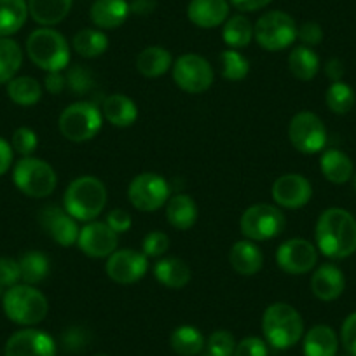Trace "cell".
Returning a JSON list of instances; mask_svg holds the SVG:
<instances>
[{
	"mask_svg": "<svg viewBox=\"0 0 356 356\" xmlns=\"http://www.w3.org/2000/svg\"><path fill=\"white\" fill-rule=\"evenodd\" d=\"M314 238L325 257L348 259L356 252V218L348 210L328 208L318 218Z\"/></svg>",
	"mask_w": 356,
	"mask_h": 356,
	"instance_id": "obj_1",
	"label": "cell"
},
{
	"mask_svg": "<svg viewBox=\"0 0 356 356\" xmlns=\"http://www.w3.org/2000/svg\"><path fill=\"white\" fill-rule=\"evenodd\" d=\"M107 187L100 178L84 175L72 180L63 196V208L77 222H91L107 207Z\"/></svg>",
	"mask_w": 356,
	"mask_h": 356,
	"instance_id": "obj_2",
	"label": "cell"
},
{
	"mask_svg": "<svg viewBox=\"0 0 356 356\" xmlns=\"http://www.w3.org/2000/svg\"><path fill=\"white\" fill-rule=\"evenodd\" d=\"M264 341L275 349H289L304 337V320L299 311L286 302H275L264 311Z\"/></svg>",
	"mask_w": 356,
	"mask_h": 356,
	"instance_id": "obj_3",
	"label": "cell"
},
{
	"mask_svg": "<svg viewBox=\"0 0 356 356\" xmlns=\"http://www.w3.org/2000/svg\"><path fill=\"white\" fill-rule=\"evenodd\" d=\"M26 54L42 70L61 72L70 61V46L63 33L53 26H42L33 30L26 39Z\"/></svg>",
	"mask_w": 356,
	"mask_h": 356,
	"instance_id": "obj_4",
	"label": "cell"
},
{
	"mask_svg": "<svg viewBox=\"0 0 356 356\" xmlns=\"http://www.w3.org/2000/svg\"><path fill=\"white\" fill-rule=\"evenodd\" d=\"M4 313L13 323L23 327H33L46 320L49 302L46 296L33 285H15L6 290L2 299Z\"/></svg>",
	"mask_w": 356,
	"mask_h": 356,
	"instance_id": "obj_5",
	"label": "cell"
},
{
	"mask_svg": "<svg viewBox=\"0 0 356 356\" xmlns=\"http://www.w3.org/2000/svg\"><path fill=\"white\" fill-rule=\"evenodd\" d=\"M13 180L15 186L22 191L25 196L47 197L54 193L58 184L56 171L49 163L39 157H23L16 163L13 170Z\"/></svg>",
	"mask_w": 356,
	"mask_h": 356,
	"instance_id": "obj_6",
	"label": "cell"
},
{
	"mask_svg": "<svg viewBox=\"0 0 356 356\" xmlns=\"http://www.w3.org/2000/svg\"><path fill=\"white\" fill-rule=\"evenodd\" d=\"M102 124H104L102 111L91 102H75L68 105L61 112L58 121L61 135L75 143L95 138L102 129Z\"/></svg>",
	"mask_w": 356,
	"mask_h": 356,
	"instance_id": "obj_7",
	"label": "cell"
},
{
	"mask_svg": "<svg viewBox=\"0 0 356 356\" xmlns=\"http://www.w3.org/2000/svg\"><path fill=\"white\" fill-rule=\"evenodd\" d=\"M253 39L266 51L286 49L297 40L296 19L285 11L264 13L253 25Z\"/></svg>",
	"mask_w": 356,
	"mask_h": 356,
	"instance_id": "obj_8",
	"label": "cell"
},
{
	"mask_svg": "<svg viewBox=\"0 0 356 356\" xmlns=\"http://www.w3.org/2000/svg\"><path fill=\"white\" fill-rule=\"evenodd\" d=\"M285 215L278 207L269 203H257L246 208L239 220L243 236L250 241H267L280 236L285 229Z\"/></svg>",
	"mask_w": 356,
	"mask_h": 356,
	"instance_id": "obj_9",
	"label": "cell"
},
{
	"mask_svg": "<svg viewBox=\"0 0 356 356\" xmlns=\"http://www.w3.org/2000/svg\"><path fill=\"white\" fill-rule=\"evenodd\" d=\"M173 81L178 88L191 95L204 93L213 84L215 72L210 61L200 54H182L173 63Z\"/></svg>",
	"mask_w": 356,
	"mask_h": 356,
	"instance_id": "obj_10",
	"label": "cell"
},
{
	"mask_svg": "<svg viewBox=\"0 0 356 356\" xmlns=\"http://www.w3.org/2000/svg\"><path fill=\"white\" fill-rule=\"evenodd\" d=\"M170 184L157 173H140L128 187V200L136 210L156 211L170 200Z\"/></svg>",
	"mask_w": 356,
	"mask_h": 356,
	"instance_id": "obj_11",
	"label": "cell"
},
{
	"mask_svg": "<svg viewBox=\"0 0 356 356\" xmlns=\"http://www.w3.org/2000/svg\"><path fill=\"white\" fill-rule=\"evenodd\" d=\"M289 138L299 152L318 154L327 145V128L313 112H299L289 124Z\"/></svg>",
	"mask_w": 356,
	"mask_h": 356,
	"instance_id": "obj_12",
	"label": "cell"
},
{
	"mask_svg": "<svg viewBox=\"0 0 356 356\" xmlns=\"http://www.w3.org/2000/svg\"><path fill=\"white\" fill-rule=\"evenodd\" d=\"M276 262L286 275L300 276L313 271L318 262V250L313 243L302 238H293L280 245Z\"/></svg>",
	"mask_w": 356,
	"mask_h": 356,
	"instance_id": "obj_13",
	"label": "cell"
},
{
	"mask_svg": "<svg viewBox=\"0 0 356 356\" xmlns=\"http://www.w3.org/2000/svg\"><path fill=\"white\" fill-rule=\"evenodd\" d=\"M147 269H149L147 257L142 252L129 248L115 250L105 264L108 278L121 285H131V283L140 282L145 276Z\"/></svg>",
	"mask_w": 356,
	"mask_h": 356,
	"instance_id": "obj_14",
	"label": "cell"
},
{
	"mask_svg": "<svg viewBox=\"0 0 356 356\" xmlns=\"http://www.w3.org/2000/svg\"><path fill=\"white\" fill-rule=\"evenodd\" d=\"M119 234L108 227L107 222H86L79 232L77 246L82 253L93 259H105L118 250Z\"/></svg>",
	"mask_w": 356,
	"mask_h": 356,
	"instance_id": "obj_15",
	"label": "cell"
},
{
	"mask_svg": "<svg viewBox=\"0 0 356 356\" xmlns=\"http://www.w3.org/2000/svg\"><path fill=\"white\" fill-rule=\"evenodd\" d=\"M4 356H56V342L44 330L23 328L8 339Z\"/></svg>",
	"mask_w": 356,
	"mask_h": 356,
	"instance_id": "obj_16",
	"label": "cell"
},
{
	"mask_svg": "<svg viewBox=\"0 0 356 356\" xmlns=\"http://www.w3.org/2000/svg\"><path fill=\"white\" fill-rule=\"evenodd\" d=\"M39 224L46 231V234L51 239L58 243L60 246H72L79 239L77 220L65 208L56 207V204H47L39 211Z\"/></svg>",
	"mask_w": 356,
	"mask_h": 356,
	"instance_id": "obj_17",
	"label": "cell"
},
{
	"mask_svg": "<svg viewBox=\"0 0 356 356\" xmlns=\"http://www.w3.org/2000/svg\"><path fill=\"white\" fill-rule=\"evenodd\" d=\"M271 193L278 207L286 210H299L309 203L313 196V186L304 175L286 173L276 178Z\"/></svg>",
	"mask_w": 356,
	"mask_h": 356,
	"instance_id": "obj_18",
	"label": "cell"
},
{
	"mask_svg": "<svg viewBox=\"0 0 356 356\" xmlns=\"http://www.w3.org/2000/svg\"><path fill=\"white\" fill-rule=\"evenodd\" d=\"M229 13V0H191L187 6V18L200 29H217L224 25Z\"/></svg>",
	"mask_w": 356,
	"mask_h": 356,
	"instance_id": "obj_19",
	"label": "cell"
},
{
	"mask_svg": "<svg viewBox=\"0 0 356 356\" xmlns=\"http://www.w3.org/2000/svg\"><path fill=\"white\" fill-rule=\"evenodd\" d=\"M346 289V280L342 271L334 264H321L311 278V290L316 299L323 302L339 299Z\"/></svg>",
	"mask_w": 356,
	"mask_h": 356,
	"instance_id": "obj_20",
	"label": "cell"
},
{
	"mask_svg": "<svg viewBox=\"0 0 356 356\" xmlns=\"http://www.w3.org/2000/svg\"><path fill=\"white\" fill-rule=\"evenodd\" d=\"M129 15L128 0H95L89 9V19L98 30L119 29Z\"/></svg>",
	"mask_w": 356,
	"mask_h": 356,
	"instance_id": "obj_21",
	"label": "cell"
},
{
	"mask_svg": "<svg viewBox=\"0 0 356 356\" xmlns=\"http://www.w3.org/2000/svg\"><path fill=\"white\" fill-rule=\"evenodd\" d=\"M229 262L238 275L253 276L262 269L264 255L255 243L250 239H241L232 245L229 252Z\"/></svg>",
	"mask_w": 356,
	"mask_h": 356,
	"instance_id": "obj_22",
	"label": "cell"
},
{
	"mask_svg": "<svg viewBox=\"0 0 356 356\" xmlns=\"http://www.w3.org/2000/svg\"><path fill=\"white\" fill-rule=\"evenodd\" d=\"M304 356H337L339 337L328 325H314L304 334Z\"/></svg>",
	"mask_w": 356,
	"mask_h": 356,
	"instance_id": "obj_23",
	"label": "cell"
},
{
	"mask_svg": "<svg viewBox=\"0 0 356 356\" xmlns=\"http://www.w3.org/2000/svg\"><path fill=\"white\" fill-rule=\"evenodd\" d=\"M102 115L115 128H128L138 118V107H136V104L129 97L115 93L104 100Z\"/></svg>",
	"mask_w": 356,
	"mask_h": 356,
	"instance_id": "obj_24",
	"label": "cell"
},
{
	"mask_svg": "<svg viewBox=\"0 0 356 356\" xmlns=\"http://www.w3.org/2000/svg\"><path fill=\"white\" fill-rule=\"evenodd\" d=\"M154 276L166 289L178 290L184 289L191 282L193 273H191V267L187 266V262H184L182 259L166 257V259H161L156 262V266H154Z\"/></svg>",
	"mask_w": 356,
	"mask_h": 356,
	"instance_id": "obj_25",
	"label": "cell"
},
{
	"mask_svg": "<svg viewBox=\"0 0 356 356\" xmlns=\"http://www.w3.org/2000/svg\"><path fill=\"white\" fill-rule=\"evenodd\" d=\"M29 15L42 26H54L70 13L74 0H26Z\"/></svg>",
	"mask_w": 356,
	"mask_h": 356,
	"instance_id": "obj_26",
	"label": "cell"
},
{
	"mask_svg": "<svg viewBox=\"0 0 356 356\" xmlns=\"http://www.w3.org/2000/svg\"><path fill=\"white\" fill-rule=\"evenodd\" d=\"M166 218L178 231H187L197 220L196 201L187 194H175L166 203Z\"/></svg>",
	"mask_w": 356,
	"mask_h": 356,
	"instance_id": "obj_27",
	"label": "cell"
},
{
	"mask_svg": "<svg viewBox=\"0 0 356 356\" xmlns=\"http://www.w3.org/2000/svg\"><path fill=\"white\" fill-rule=\"evenodd\" d=\"M320 168L328 182L337 186H342L353 178V161L342 150H325L320 157Z\"/></svg>",
	"mask_w": 356,
	"mask_h": 356,
	"instance_id": "obj_28",
	"label": "cell"
},
{
	"mask_svg": "<svg viewBox=\"0 0 356 356\" xmlns=\"http://www.w3.org/2000/svg\"><path fill=\"white\" fill-rule=\"evenodd\" d=\"M173 67V58L170 51L159 46L145 47L136 56V70L143 77H161Z\"/></svg>",
	"mask_w": 356,
	"mask_h": 356,
	"instance_id": "obj_29",
	"label": "cell"
},
{
	"mask_svg": "<svg viewBox=\"0 0 356 356\" xmlns=\"http://www.w3.org/2000/svg\"><path fill=\"white\" fill-rule=\"evenodd\" d=\"M29 18L26 0H0V37H11L23 29Z\"/></svg>",
	"mask_w": 356,
	"mask_h": 356,
	"instance_id": "obj_30",
	"label": "cell"
},
{
	"mask_svg": "<svg viewBox=\"0 0 356 356\" xmlns=\"http://www.w3.org/2000/svg\"><path fill=\"white\" fill-rule=\"evenodd\" d=\"M171 349L178 356H197L204 351L207 339L193 325H182V327L175 328L170 337Z\"/></svg>",
	"mask_w": 356,
	"mask_h": 356,
	"instance_id": "obj_31",
	"label": "cell"
},
{
	"mask_svg": "<svg viewBox=\"0 0 356 356\" xmlns=\"http://www.w3.org/2000/svg\"><path fill=\"white\" fill-rule=\"evenodd\" d=\"M289 70L299 81H313L320 70V58L314 53L313 47L299 46L290 53Z\"/></svg>",
	"mask_w": 356,
	"mask_h": 356,
	"instance_id": "obj_32",
	"label": "cell"
},
{
	"mask_svg": "<svg viewBox=\"0 0 356 356\" xmlns=\"http://www.w3.org/2000/svg\"><path fill=\"white\" fill-rule=\"evenodd\" d=\"M72 46L82 58H98L107 51L108 39L104 30L82 29L74 35Z\"/></svg>",
	"mask_w": 356,
	"mask_h": 356,
	"instance_id": "obj_33",
	"label": "cell"
},
{
	"mask_svg": "<svg viewBox=\"0 0 356 356\" xmlns=\"http://www.w3.org/2000/svg\"><path fill=\"white\" fill-rule=\"evenodd\" d=\"M8 95L16 105L32 107L42 98V86L39 81L29 75L15 77L8 82Z\"/></svg>",
	"mask_w": 356,
	"mask_h": 356,
	"instance_id": "obj_34",
	"label": "cell"
},
{
	"mask_svg": "<svg viewBox=\"0 0 356 356\" xmlns=\"http://www.w3.org/2000/svg\"><path fill=\"white\" fill-rule=\"evenodd\" d=\"M222 37L231 49H243L253 40L252 22L243 15L229 16L222 29Z\"/></svg>",
	"mask_w": 356,
	"mask_h": 356,
	"instance_id": "obj_35",
	"label": "cell"
},
{
	"mask_svg": "<svg viewBox=\"0 0 356 356\" xmlns=\"http://www.w3.org/2000/svg\"><path fill=\"white\" fill-rule=\"evenodd\" d=\"M23 63V51L16 40L0 37V84H8L16 77Z\"/></svg>",
	"mask_w": 356,
	"mask_h": 356,
	"instance_id": "obj_36",
	"label": "cell"
},
{
	"mask_svg": "<svg viewBox=\"0 0 356 356\" xmlns=\"http://www.w3.org/2000/svg\"><path fill=\"white\" fill-rule=\"evenodd\" d=\"M18 262L22 269V280L26 285H37L44 282L51 271V264L46 253L35 252V250L23 253Z\"/></svg>",
	"mask_w": 356,
	"mask_h": 356,
	"instance_id": "obj_37",
	"label": "cell"
},
{
	"mask_svg": "<svg viewBox=\"0 0 356 356\" xmlns=\"http://www.w3.org/2000/svg\"><path fill=\"white\" fill-rule=\"evenodd\" d=\"M355 91L351 89V86H348L346 82H332L327 89V95H325V102H327V107L330 108L334 114L344 115L355 107Z\"/></svg>",
	"mask_w": 356,
	"mask_h": 356,
	"instance_id": "obj_38",
	"label": "cell"
},
{
	"mask_svg": "<svg viewBox=\"0 0 356 356\" xmlns=\"http://www.w3.org/2000/svg\"><path fill=\"white\" fill-rule=\"evenodd\" d=\"M222 61V75H224L225 81L238 82L248 75L250 72V63L241 53H238L236 49H227L220 54Z\"/></svg>",
	"mask_w": 356,
	"mask_h": 356,
	"instance_id": "obj_39",
	"label": "cell"
},
{
	"mask_svg": "<svg viewBox=\"0 0 356 356\" xmlns=\"http://www.w3.org/2000/svg\"><path fill=\"white\" fill-rule=\"evenodd\" d=\"M236 339L229 330H215L204 346V356H234Z\"/></svg>",
	"mask_w": 356,
	"mask_h": 356,
	"instance_id": "obj_40",
	"label": "cell"
},
{
	"mask_svg": "<svg viewBox=\"0 0 356 356\" xmlns=\"http://www.w3.org/2000/svg\"><path fill=\"white\" fill-rule=\"evenodd\" d=\"M89 344V332L84 327H74L65 328L63 334H61V346H63L65 351L68 353H81L88 348Z\"/></svg>",
	"mask_w": 356,
	"mask_h": 356,
	"instance_id": "obj_41",
	"label": "cell"
},
{
	"mask_svg": "<svg viewBox=\"0 0 356 356\" xmlns=\"http://www.w3.org/2000/svg\"><path fill=\"white\" fill-rule=\"evenodd\" d=\"M37 145H39V140H37V135L33 129L22 126V128H18L15 133H13V140H11L13 150L22 154L23 157L32 156V154L35 152Z\"/></svg>",
	"mask_w": 356,
	"mask_h": 356,
	"instance_id": "obj_42",
	"label": "cell"
},
{
	"mask_svg": "<svg viewBox=\"0 0 356 356\" xmlns=\"http://www.w3.org/2000/svg\"><path fill=\"white\" fill-rule=\"evenodd\" d=\"M67 86L75 95H86L93 89L95 82L89 70L84 67H72L67 72Z\"/></svg>",
	"mask_w": 356,
	"mask_h": 356,
	"instance_id": "obj_43",
	"label": "cell"
},
{
	"mask_svg": "<svg viewBox=\"0 0 356 356\" xmlns=\"http://www.w3.org/2000/svg\"><path fill=\"white\" fill-rule=\"evenodd\" d=\"M143 255L149 259V257H161L168 252L170 248V238H168L164 232L161 231H152L145 236L142 243Z\"/></svg>",
	"mask_w": 356,
	"mask_h": 356,
	"instance_id": "obj_44",
	"label": "cell"
},
{
	"mask_svg": "<svg viewBox=\"0 0 356 356\" xmlns=\"http://www.w3.org/2000/svg\"><path fill=\"white\" fill-rule=\"evenodd\" d=\"M234 356H269V348L264 339L250 335L236 342Z\"/></svg>",
	"mask_w": 356,
	"mask_h": 356,
	"instance_id": "obj_45",
	"label": "cell"
},
{
	"mask_svg": "<svg viewBox=\"0 0 356 356\" xmlns=\"http://www.w3.org/2000/svg\"><path fill=\"white\" fill-rule=\"evenodd\" d=\"M19 280H22V269H19L18 260L11 259V257H2L0 259V286L11 289V286L18 285Z\"/></svg>",
	"mask_w": 356,
	"mask_h": 356,
	"instance_id": "obj_46",
	"label": "cell"
},
{
	"mask_svg": "<svg viewBox=\"0 0 356 356\" xmlns=\"http://www.w3.org/2000/svg\"><path fill=\"white\" fill-rule=\"evenodd\" d=\"M341 344L349 356H356V311L342 321Z\"/></svg>",
	"mask_w": 356,
	"mask_h": 356,
	"instance_id": "obj_47",
	"label": "cell"
},
{
	"mask_svg": "<svg viewBox=\"0 0 356 356\" xmlns=\"http://www.w3.org/2000/svg\"><path fill=\"white\" fill-rule=\"evenodd\" d=\"M297 39L302 42V46H318L323 40V29L316 22H306L297 26Z\"/></svg>",
	"mask_w": 356,
	"mask_h": 356,
	"instance_id": "obj_48",
	"label": "cell"
},
{
	"mask_svg": "<svg viewBox=\"0 0 356 356\" xmlns=\"http://www.w3.org/2000/svg\"><path fill=\"white\" fill-rule=\"evenodd\" d=\"M107 224L112 231L121 234V232L129 231V227H131V215L122 210V208H114V210L108 211Z\"/></svg>",
	"mask_w": 356,
	"mask_h": 356,
	"instance_id": "obj_49",
	"label": "cell"
},
{
	"mask_svg": "<svg viewBox=\"0 0 356 356\" xmlns=\"http://www.w3.org/2000/svg\"><path fill=\"white\" fill-rule=\"evenodd\" d=\"M44 86L51 95H61L63 89L67 88V77L61 72H47Z\"/></svg>",
	"mask_w": 356,
	"mask_h": 356,
	"instance_id": "obj_50",
	"label": "cell"
},
{
	"mask_svg": "<svg viewBox=\"0 0 356 356\" xmlns=\"http://www.w3.org/2000/svg\"><path fill=\"white\" fill-rule=\"evenodd\" d=\"M273 0H229V4L234 6L241 13H255L267 8Z\"/></svg>",
	"mask_w": 356,
	"mask_h": 356,
	"instance_id": "obj_51",
	"label": "cell"
},
{
	"mask_svg": "<svg viewBox=\"0 0 356 356\" xmlns=\"http://www.w3.org/2000/svg\"><path fill=\"white\" fill-rule=\"evenodd\" d=\"M157 0H131L129 2V13L136 16H149L156 11Z\"/></svg>",
	"mask_w": 356,
	"mask_h": 356,
	"instance_id": "obj_52",
	"label": "cell"
},
{
	"mask_svg": "<svg viewBox=\"0 0 356 356\" xmlns=\"http://www.w3.org/2000/svg\"><path fill=\"white\" fill-rule=\"evenodd\" d=\"M325 74H327V77L330 79L332 82H341L346 74L344 63H342L339 58H332V60H328L327 65H325Z\"/></svg>",
	"mask_w": 356,
	"mask_h": 356,
	"instance_id": "obj_53",
	"label": "cell"
},
{
	"mask_svg": "<svg viewBox=\"0 0 356 356\" xmlns=\"http://www.w3.org/2000/svg\"><path fill=\"white\" fill-rule=\"evenodd\" d=\"M13 152H15V150H13L11 143L6 142L4 138H0V177L11 168L13 156H15Z\"/></svg>",
	"mask_w": 356,
	"mask_h": 356,
	"instance_id": "obj_54",
	"label": "cell"
},
{
	"mask_svg": "<svg viewBox=\"0 0 356 356\" xmlns=\"http://www.w3.org/2000/svg\"><path fill=\"white\" fill-rule=\"evenodd\" d=\"M353 187H355V191H356V173H355V177H353Z\"/></svg>",
	"mask_w": 356,
	"mask_h": 356,
	"instance_id": "obj_55",
	"label": "cell"
},
{
	"mask_svg": "<svg viewBox=\"0 0 356 356\" xmlns=\"http://www.w3.org/2000/svg\"><path fill=\"white\" fill-rule=\"evenodd\" d=\"M95 356H108V355H104V353H100V355H95Z\"/></svg>",
	"mask_w": 356,
	"mask_h": 356,
	"instance_id": "obj_56",
	"label": "cell"
},
{
	"mask_svg": "<svg viewBox=\"0 0 356 356\" xmlns=\"http://www.w3.org/2000/svg\"><path fill=\"white\" fill-rule=\"evenodd\" d=\"M0 292H2V286H0Z\"/></svg>",
	"mask_w": 356,
	"mask_h": 356,
	"instance_id": "obj_57",
	"label": "cell"
}]
</instances>
